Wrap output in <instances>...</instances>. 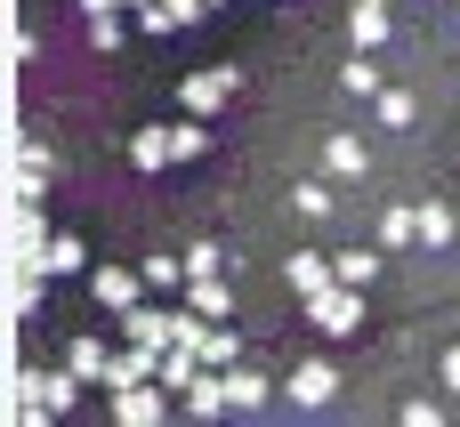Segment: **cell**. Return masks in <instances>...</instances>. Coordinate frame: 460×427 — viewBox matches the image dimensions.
Masks as SVG:
<instances>
[{
  "label": "cell",
  "mask_w": 460,
  "mask_h": 427,
  "mask_svg": "<svg viewBox=\"0 0 460 427\" xmlns=\"http://www.w3.org/2000/svg\"><path fill=\"white\" fill-rule=\"evenodd\" d=\"M234 89H243V73H234V65H202V73H186V81H178V105L202 121V113H218Z\"/></svg>",
  "instance_id": "obj_1"
},
{
  "label": "cell",
  "mask_w": 460,
  "mask_h": 427,
  "mask_svg": "<svg viewBox=\"0 0 460 427\" xmlns=\"http://www.w3.org/2000/svg\"><path fill=\"white\" fill-rule=\"evenodd\" d=\"M113 420H121V427H162V420H170V388H162V379L121 388V396H113Z\"/></svg>",
  "instance_id": "obj_2"
},
{
  "label": "cell",
  "mask_w": 460,
  "mask_h": 427,
  "mask_svg": "<svg viewBox=\"0 0 460 427\" xmlns=\"http://www.w3.org/2000/svg\"><path fill=\"white\" fill-rule=\"evenodd\" d=\"M307 315H315V331H332V339H348V331L364 323V291H348V283H332L323 299H307Z\"/></svg>",
  "instance_id": "obj_3"
},
{
  "label": "cell",
  "mask_w": 460,
  "mask_h": 427,
  "mask_svg": "<svg viewBox=\"0 0 460 427\" xmlns=\"http://www.w3.org/2000/svg\"><path fill=\"white\" fill-rule=\"evenodd\" d=\"M162 355H170V347H154V339H129V347H121V355L105 363V396H121V388L154 379V371H162Z\"/></svg>",
  "instance_id": "obj_4"
},
{
  "label": "cell",
  "mask_w": 460,
  "mask_h": 427,
  "mask_svg": "<svg viewBox=\"0 0 460 427\" xmlns=\"http://www.w3.org/2000/svg\"><path fill=\"white\" fill-rule=\"evenodd\" d=\"M16 388L32 396V412H40V420H57V412H73V396H81L89 379H81V371L65 363V371H49V379H16Z\"/></svg>",
  "instance_id": "obj_5"
},
{
  "label": "cell",
  "mask_w": 460,
  "mask_h": 427,
  "mask_svg": "<svg viewBox=\"0 0 460 427\" xmlns=\"http://www.w3.org/2000/svg\"><path fill=\"white\" fill-rule=\"evenodd\" d=\"M283 396H291L299 412H323V404L340 396V371H332V363L315 355V363H299V371H291V388H283Z\"/></svg>",
  "instance_id": "obj_6"
},
{
  "label": "cell",
  "mask_w": 460,
  "mask_h": 427,
  "mask_svg": "<svg viewBox=\"0 0 460 427\" xmlns=\"http://www.w3.org/2000/svg\"><path fill=\"white\" fill-rule=\"evenodd\" d=\"M89 291H97V307H105V315H129V307H137V291H146V274H129V266H97V274H89Z\"/></svg>",
  "instance_id": "obj_7"
},
{
  "label": "cell",
  "mask_w": 460,
  "mask_h": 427,
  "mask_svg": "<svg viewBox=\"0 0 460 427\" xmlns=\"http://www.w3.org/2000/svg\"><path fill=\"white\" fill-rule=\"evenodd\" d=\"M323 170H332V178H372V145L340 129V137H323Z\"/></svg>",
  "instance_id": "obj_8"
},
{
  "label": "cell",
  "mask_w": 460,
  "mask_h": 427,
  "mask_svg": "<svg viewBox=\"0 0 460 427\" xmlns=\"http://www.w3.org/2000/svg\"><path fill=\"white\" fill-rule=\"evenodd\" d=\"M283 274H291V291H299V299H323V291L340 283V266H332V258H315V250H299Z\"/></svg>",
  "instance_id": "obj_9"
},
{
  "label": "cell",
  "mask_w": 460,
  "mask_h": 427,
  "mask_svg": "<svg viewBox=\"0 0 460 427\" xmlns=\"http://www.w3.org/2000/svg\"><path fill=\"white\" fill-rule=\"evenodd\" d=\"M186 412H194V420L234 412V404H226V371H210V363H202V371H194V388H186Z\"/></svg>",
  "instance_id": "obj_10"
},
{
  "label": "cell",
  "mask_w": 460,
  "mask_h": 427,
  "mask_svg": "<svg viewBox=\"0 0 460 427\" xmlns=\"http://www.w3.org/2000/svg\"><path fill=\"white\" fill-rule=\"evenodd\" d=\"M202 16H210V0H154V8H137L146 32H178V24H202Z\"/></svg>",
  "instance_id": "obj_11"
},
{
  "label": "cell",
  "mask_w": 460,
  "mask_h": 427,
  "mask_svg": "<svg viewBox=\"0 0 460 427\" xmlns=\"http://www.w3.org/2000/svg\"><path fill=\"white\" fill-rule=\"evenodd\" d=\"M420 242H429V250H453L460 242V210L453 202H420Z\"/></svg>",
  "instance_id": "obj_12"
},
{
  "label": "cell",
  "mask_w": 460,
  "mask_h": 427,
  "mask_svg": "<svg viewBox=\"0 0 460 427\" xmlns=\"http://www.w3.org/2000/svg\"><path fill=\"white\" fill-rule=\"evenodd\" d=\"M380 258H388V250H340L332 266H340V283H348V291H372V283H380Z\"/></svg>",
  "instance_id": "obj_13"
},
{
  "label": "cell",
  "mask_w": 460,
  "mask_h": 427,
  "mask_svg": "<svg viewBox=\"0 0 460 427\" xmlns=\"http://www.w3.org/2000/svg\"><path fill=\"white\" fill-rule=\"evenodd\" d=\"M186 307H202V315H210V323H218V315H226V307H234V291H226V283H218V274H186Z\"/></svg>",
  "instance_id": "obj_14"
},
{
  "label": "cell",
  "mask_w": 460,
  "mask_h": 427,
  "mask_svg": "<svg viewBox=\"0 0 460 427\" xmlns=\"http://www.w3.org/2000/svg\"><path fill=\"white\" fill-rule=\"evenodd\" d=\"M267 396H275V388H267V379H259L251 363H234V371H226V404H234V412H259Z\"/></svg>",
  "instance_id": "obj_15"
},
{
  "label": "cell",
  "mask_w": 460,
  "mask_h": 427,
  "mask_svg": "<svg viewBox=\"0 0 460 427\" xmlns=\"http://www.w3.org/2000/svg\"><path fill=\"white\" fill-rule=\"evenodd\" d=\"M129 161H137V170H170V161H178V153H170V129H137V137H129Z\"/></svg>",
  "instance_id": "obj_16"
},
{
  "label": "cell",
  "mask_w": 460,
  "mask_h": 427,
  "mask_svg": "<svg viewBox=\"0 0 460 427\" xmlns=\"http://www.w3.org/2000/svg\"><path fill=\"white\" fill-rule=\"evenodd\" d=\"M404 242H420V210H380V250H404Z\"/></svg>",
  "instance_id": "obj_17"
},
{
  "label": "cell",
  "mask_w": 460,
  "mask_h": 427,
  "mask_svg": "<svg viewBox=\"0 0 460 427\" xmlns=\"http://www.w3.org/2000/svg\"><path fill=\"white\" fill-rule=\"evenodd\" d=\"M81 266H89V250H81L73 234H57V242L40 250V274H81Z\"/></svg>",
  "instance_id": "obj_18"
},
{
  "label": "cell",
  "mask_w": 460,
  "mask_h": 427,
  "mask_svg": "<svg viewBox=\"0 0 460 427\" xmlns=\"http://www.w3.org/2000/svg\"><path fill=\"white\" fill-rule=\"evenodd\" d=\"M121 331H129V339H154V347H170V315H162V307H129V315H121Z\"/></svg>",
  "instance_id": "obj_19"
},
{
  "label": "cell",
  "mask_w": 460,
  "mask_h": 427,
  "mask_svg": "<svg viewBox=\"0 0 460 427\" xmlns=\"http://www.w3.org/2000/svg\"><path fill=\"white\" fill-rule=\"evenodd\" d=\"M340 81H348L356 97H380V73H372V48H356V57L340 65Z\"/></svg>",
  "instance_id": "obj_20"
},
{
  "label": "cell",
  "mask_w": 460,
  "mask_h": 427,
  "mask_svg": "<svg viewBox=\"0 0 460 427\" xmlns=\"http://www.w3.org/2000/svg\"><path fill=\"white\" fill-rule=\"evenodd\" d=\"M170 153H178V161H202V153H210V129H202V121H178V129H170Z\"/></svg>",
  "instance_id": "obj_21"
},
{
  "label": "cell",
  "mask_w": 460,
  "mask_h": 427,
  "mask_svg": "<svg viewBox=\"0 0 460 427\" xmlns=\"http://www.w3.org/2000/svg\"><path fill=\"white\" fill-rule=\"evenodd\" d=\"M65 363H73L81 379H97V388H105V363H113V355H105L97 339H73V355H65Z\"/></svg>",
  "instance_id": "obj_22"
},
{
  "label": "cell",
  "mask_w": 460,
  "mask_h": 427,
  "mask_svg": "<svg viewBox=\"0 0 460 427\" xmlns=\"http://www.w3.org/2000/svg\"><path fill=\"white\" fill-rule=\"evenodd\" d=\"M137 274H146V291H178L186 283V258H146Z\"/></svg>",
  "instance_id": "obj_23"
},
{
  "label": "cell",
  "mask_w": 460,
  "mask_h": 427,
  "mask_svg": "<svg viewBox=\"0 0 460 427\" xmlns=\"http://www.w3.org/2000/svg\"><path fill=\"white\" fill-rule=\"evenodd\" d=\"M202 363H210V371H234V363H243V347H234V339L210 323V339H202Z\"/></svg>",
  "instance_id": "obj_24"
},
{
  "label": "cell",
  "mask_w": 460,
  "mask_h": 427,
  "mask_svg": "<svg viewBox=\"0 0 460 427\" xmlns=\"http://www.w3.org/2000/svg\"><path fill=\"white\" fill-rule=\"evenodd\" d=\"M388 40V8H356V48H380Z\"/></svg>",
  "instance_id": "obj_25"
},
{
  "label": "cell",
  "mask_w": 460,
  "mask_h": 427,
  "mask_svg": "<svg viewBox=\"0 0 460 427\" xmlns=\"http://www.w3.org/2000/svg\"><path fill=\"white\" fill-rule=\"evenodd\" d=\"M372 105H380V121H388V129H404V121H412V97H404V89H380Z\"/></svg>",
  "instance_id": "obj_26"
},
{
  "label": "cell",
  "mask_w": 460,
  "mask_h": 427,
  "mask_svg": "<svg viewBox=\"0 0 460 427\" xmlns=\"http://www.w3.org/2000/svg\"><path fill=\"white\" fill-rule=\"evenodd\" d=\"M89 48L113 57V48H121V16H89Z\"/></svg>",
  "instance_id": "obj_27"
},
{
  "label": "cell",
  "mask_w": 460,
  "mask_h": 427,
  "mask_svg": "<svg viewBox=\"0 0 460 427\" xmlns=\"http://www.w3.org/2000/svg\"><path fill=\"white\" fill-rule=\"evenodd\" d=\"M340 202H332V186H299V218H332Z\"/></svg>",
  "instance_id": "obj_28"
},
{
  "label": "cell",
  "mask_w": 460,
  "mask_h": 427,
  "mask_svg": "<svg viewBox=\"0 0 460 427\" xmlns=\"http://www.w3.org/2000/svg\"><path fill=\"white\" fill-rule=\"evenodd\" d=\"M226 258H218V242H186V274H218Z\"/></svg>",
  "instance_id": "obj_29"
},
{
  "label": "cell",
  "mask_w": 460,
  "mask_h": 427,
  "mask_svg": "<svg viewBox=\"0 0 460 427\" xmlns=\"http://www.w3.org/2000/svg\"><path fill=\"white\" fill-rule=\"evenodd\" d=\"M445 420V404H429V396H412V404H404V427H437Z\"/></svg>",
  "instance_id": "obj_30"
},
{
  "label": "cell",
  "mask_w": 460,
  "mask_h": 427,
  "mask_svg": "<svg viewBox=\"0 0 460 427\" xmlns=\"http://www.w3.org/2000/svg\"><path fill=\"white\" fill-rule=\"evenodd\" d=\"M437 388H445V396H460V347H445V363H437Z\"/></svg>",
  "instance_id": "obj_31"
},
{
  "label": "cell",
  "mask_w": 460,
  "mask_h": 427,
  "mask_svg": "<svg viewBox=\"0 0 460 427\" xmlns=\"http://www.w3.org/2000/svg\"><path fill=\"white\" fill-rule=\"evenodd\" d=\"M81 8H89V16H113V8H121V0H81Z\"/></svg>",
  "instance_id": "obj_32"
},
{
  "label": "cell",
  "mask_w": 460,
  "mask_h": 427,
  "mask_svg": "<svg viewBox=\"0 0 460 427\" xmlns=\"http://www.w3.org/2000/svg\"><path fill=\"white\" fill-rule=\"evenodd\" d=\"M356 8H388V0H356Z\"/></svg>",
  "instance_id": "obj_33"
},
{
  "label": "cell",
  "mask_w": 460,
  "mask_h": 427,
  "mask_svg": "<svg viewBox=\"0 0 460 427\" xmlns=\"http://www.w3.org/2000/svg\"><path fill=\"white\" fill-rule=\"evenodd\" d=\"M121 8H154V0H121Z\"/></svg>",
  "instance_id": "obj_34"
},
{
  "label": "cell",
  "mask_w": 460,
  "mask_h": 427,
  "mask_svg": "<svg viewBox=\"0 0 460 427\" xmlns=\"http://www.w3.org/2000/svg\"><path fill=\"white\" fill-rule=\"evenodd\" d=\"M210 8H226V0H210Z\"/></svg>",
  "instance_id": "obj_35"
}]
</instances>
